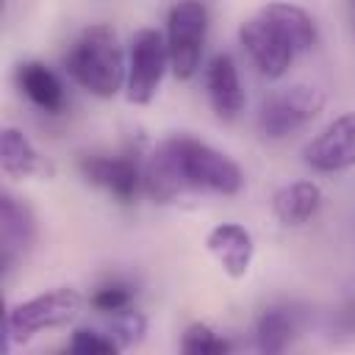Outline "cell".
<instances>
[{"instance_id":"obj_4","label":"cell","mask_w":355,"mask_h":355,"mask_svg":"<svg viewBox=\"0 0 355 355\" xmlns=\"http://www.w3.org/2000/svg\"><path fill=\"white\" fill-rule=\"evenodd\" d=\"M327 94L322 86L313 83H294L288 89L275 92L269 100H263L258 111V130L266 139H288L308 128L324 108Z\"/></svg>"},{"instance_id":"obj_23","label":"cell","mask_w":355,"mask_h":355,"mask_svg":"<svg viewBox=\"0 0 355 355\" xmlns=\"http://www.w3.org/2000/svg\"><path fill=\"white\" fill-rule=\"evenodd\" d=\"M130 300H133V288L128 283H108L89 297V305L100 313H119L130 308Z\"/></svg>"},{"instance_id":"obj_8","label":"cell","mask_w":355,"mask_h":355,"mask_svg":"<svg viewBox=\"0 0 355 355\" xmlns=\"http://www.w3.org/2000/svg\"><path fill=\"white\" fill-rule=\"evenodd\" d=\"M302 161L316 172H341L355 166V111L324 125L302 147Z\"/></svg>"},{"instance_id":"obj_18","label":"cell","mask_w":355,"mask_h":355,"mask_svg":"<svg viewBox=\"0 0 355 355\" xmlns=\"http://www.w3.org/2000/svg\"><path fill=\"white\" fill-rule=\"evenodd\" d=\"M261 11L283 31V36L291 42V47L297 50V55H300V53H308V50L319 42L316 22H313V17H311L305 8L294 6V3L275 0V3H266Z\"/></svg>"},{"instance_id":"obj_11","label":"cell","mask_w":355,"mask_h":355,"mask_svg":"<svg viewBox=\"0 0 355 355\" xmlns=\"http://www.w3.org/2000/svg\"><path fill=\"white\" fill-rule=\"evenodd\" d=\"M141 189L153 202H161V205L175 202L183 191L191 189L178 164V155H175L169 139L147 153V158L141 164Z\"/></svg>"},{"instance_id":"obj_17","label":"cell","mask_w":355,"mask_h":355,"mask_svg":"<svg viewBox=\"0 0 355 355\" xmlns=\"http://www.w3.org/2000/svg\"><path fill=\"white\" fill-rule=\"evenodd\" d=\"M17 83L19 89L25 92V97L42 108V111H50V114H58L67 103V94H64V83L58 80V75L42 64V61H22L17 67Z\"/></svg>"},{"instance_id":"obj_15","label":"cell","mask_w":355,"mask_h":355,"mask_svg":"<svg viewBox=\"0 0 355 355\" xmlns=\"http://www.w3.org/2000/svg\"><path fill=\"white\" fill-rule=\"evenodd\" d=\"M322 208V189L313 180H291L272 194V214L283 227H302Z\"/></svg>"},{"instance_id":"obj_1","label":"cell","mask_w":355,"mask_h":355,"mask_svg":"<svg viewBox=\"0 0 355 355\" xmlns=\"http://www.w3.org/2000/svg\"><path fill=\"white\" fill-rule=\"evenodd\" d=\"M69 75L94 97H114L125 86L128 61L119 44V33L108 22H92L83 28L67 55Z\"/></svg>"},{"instance_id":"obj_14","label":"cell","mask_w":355,"mask_h":355,"mask_svg":"<svg viewBox=\"0 0 355 355\" xmlns=\"http://www.w3.org/2000/svg\"><path fill=\"white\" fill-rule=\"evenodd\" d=\"M205 83H208V100H211L214 114L225 122L236 119L244 108V89H241L239 67H236L233 55H227V53L214 55Z\"/></svg>"},{"instance_id":"obj_16","label":"cell","mask_w":355,"mask_h":355,"mask_svg":"<svg viewBox=\"0 0 355 355\" xmlns=\"http://www.w3.org/2000/svg\"><path fill=\"white\" fill-rule=\"evenodd\" d=\"M302 313L294 305H269L255 319V347L261 352L277 355L291 347L300 333Z\"/></svg>"},{"instance_id":"obj_12","label":"cell","mask_w":355,"mask_h":355,"mask_svg":"<svg viewBox=\"0 0 355 355\" xmlns=\"http://www.w3.org/2000/svg\"><path fill=\"white\" fill-rule=\"evenodd\" d=\"M36 241V219L28 202L14 197L11 191L0 194V261L8 269L14 258H19Z\"/></svg>"},{"instance_id":"obj_5","label":"cell","mask_w":355,"mask_h":355,"mask_svg":"<svg viewBox=\"0 0 355 355\" xmlns=\"http://www.w3.org/2000/svg\"><path fill=\"white\" fill-rule=\"evenodd\" d=\"M208 36V11L200 0H178L166 17L169 69L178 80L194 78Z\"/></svg>"},{"instance_id":"obj_10","label":"cell","mask_w":355,"mask_h":355,"mask_svg":"<svg viewBox=\"0 0 355 355\" xmlns=\"http://www.w3.org/2000/svg\"><path fill=\"white\" fill-rule=\"evenodd\" d=\"M205 250L233 280H241L255 258V239L239 222H219L205 233Z\"/></svg>"},{"instance_id":"obj_13","label":"cell","mask_w":355,"mask_h":355,"mask_svg":"<svg viewBox=\"0 0 355 355\" xmlns=\"http://www.w3.org/2000/svg\"><path fill=\"white\" fill-rule=\"evenodd\" d=\"M0 169L8 178H53L55 172L53 161L42 155L19 128L11 125H6L0 133Z\"/></svg>"},{"instance_id":"obj_21","label":"cell","mask_w":355,"mask_h":355,"mask_svg":"<svg viewBox=\"0 0 355 355\" xmlns=\"http://www.w3.org/2000/svg\"><path fill=\"white\" fill-rule=\"evenodd\" d=\"M69 349L78 352V355H114V352H122L108 330L100 333L94 327H78L72 333V338H69Z\"/></svg>"},{"instance_id":"obj_2","label":"cell","mask_w":355,"mask_h":355,"mask_svg":"<svg viewBox=\"0 0 355 355\" xmlns=\"http://www.w3.org/2000/svg\"><path fill=\"white\" fill-rule=\"evenodd\" d=\"M80 308H83V297L69 286H58L31 300L14 302L3 319L6 349H11L14 344H28L42 330L69 324Z\"/></svg>"},{"instance_id":"obj_22","label":"cell","mask_w":355,"mask_h":355,"mask_svg":"<svg viewBox=\"0 0 355 355\" xmlns=\"http://www.w3.org/2000/svg\"><path fill=\"white\" fill-rule=\"evenodd\" d=\"M327 338L330 341H355V294H349L347 300H341L330 316H327Z\"/></svg>"},{"instance_id":"obj_6","label":"cell","mask_w":355,"mask_h":355,"mask_svg":"<svg viewBox=\"0 0 355 355\" xmlns=\"http://www.w3.org/2000/svg\"><path fill=\"white\" fill-rule=\"evenodd\" d=\"M169 67L166 36L155 28H139L130 36L128 47V78H125V100L133 105L153 103L164 72Z\"/></svg>"},{"instance_id":"obj_9","label":"cell","mask_w":355,"mask_h":355,"mask_svg":"<svg viewBox=\"0 0 355 355\" xmlns=\"http://www.w3.org/2000/svg\"><path fill=\"white\" fill-rule=\"evenodd\" d=\"M78 169L119 202H130L141 189V164L133 155H83Z\"/></svg>"},{"instance_id":"obj_20","label":"cell","mask_w":355,"mask_h":355,"mask_svg":"<svg viewBox=\"0 0 355 355\" xmlns=\"http://www.w3.org/2000/svg\"><path fill=\"white\" fill-rule=\"evenodd\" d=\"M108 333L119 344V349L136 347L144 338V333H147V316L141 311H136V308H125L119 313H111Z\"/></svg>"},{"instance_id":"obj_19","label":"cell","mask_w":355,"mask_h":355,"mask_svg":"<svg viewBox=\"0 0 355 355\" xmlns=\"http://www.w3.org/2000/svg\"><path fill=\"white\" fill-rule=\"evenodd\" d=\"M230 344L208 324V322H191L180 336V352L186 355H222Z\"/></svg>"},{"instance_id":"obj_7","label":"cell","mask_w":355,"mask_h":355,"mask_svg":"<svg viewBox=\"0 0 355 355\" xmlns=\"http://www.w3.org/2000/svg\"><path fill=\"white\" fill-rule=\"evenodd\" d=\"M239 42L247 50V55L252 58V64L258 67L261 75L266 78H283L297 55V50L291 47V42L283 36V31L263 14H252L250 19L241 22L239 28Z\"/></svg>"},{"instance_id":"obj_3","label":"cell","mask_w":355,"mask_h":355,"mask_svg":"<svg viewBox=\"0 0 355 355\" xmlns=\"http://www.w3.org/2000/svg\"><path fill=\"white\" fill-rule=\"evenodd\" d=\"M169 144H172L178 164L191 189H205V191H214L222 197H233L241 191L244 172L222 150H216L208 141L194 139V136H169Z\"/></svg>"}]
</instances>
